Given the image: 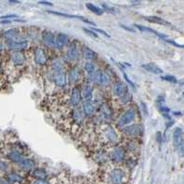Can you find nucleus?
Masks as SVG:
<instances>
[{
  "label": "nucleus",
  "mask_w": 184,
  "mask_h": 184,
  "mask_svg": "<svg viewBox=\"0 0 184 184\" xmlns=\"http://www.w3.org/2000/svg\"><path fill=\"white\" fill-rule=\"evenodd\" d=\"M146 20H148L149 22H152V23H156V24H158V25H163V26H168V27H173L172 24L159 17H156V16H149V17H146L145 18Z\"/></svg>",
  "instance_id": "obj_22"
},
{
  "label": "nucleus",
  "mask_w": 184,
  "mask_h": 184,
  "mask_svg": "<svg viewBox=\"0 0 184 184\" xmlns=\"http://www.w3.org/2000/svg\"><path fill=\"white\" fill-rule=\"evenodd\" d=\"M122 131L127 135L137 136V135H140L142 134L143 128L139 124H132V125H127V126L123 127Z\"/></svg>",
  "instance_id": "obj_9"
},
{
  "label": "nucleus",
  "mask_w": 184,
  "mask_h": 184,
  "mask_svg": "<svg viewBox=\"0 0 184 184\" xmlns=\"http://www.w3.org/2000/svg\"><path fill=\"white\" fill-rule=\"evenodd\" d=\"M173 145L178 151H180L181 155H183V136H182V129L178 127L173 132Z\"/></svg>",
  "instance_id": "obj_4"
},
{
  "label": "nucleus",
  "mask_w": 184,
  "mask_h": 184,
  "mask_svg": "<svg viewBox=\"0 0 184 184\" xmlns=\"http://www.w3.org/2000/svg\"><path fill=\"white\" fill-rule=\"evenodd\" d=\"M20 168H22L23 170H33L35 168V161L31 158H24L18 163Z\"/></svg>",
  "instance_id": "obj_25"
},
{
  "label": "nucleus",
  "mask_w": 184,
  "mask_h": 184,
  "mask_svg": "<svg viewBox=\"0 0 184 184\" xmlns=\"http://www.w3.org/2000/svg\"><path fill=\"white\" fill-rule=\"evenodd\" d=\"M135 116L136 111L134 108H129L120 116V118L117 121V125L119 127H125L135 119Z\"/></svg>",
  "instance_id": "obj_2"
},
{
  "label": "nucleus",
  "mask_w": 184,
  "mask_h": 184,
  "mask_svg": "<svg viewBox=\"0 0 184 184\" xmlns=\"http://www.w3.org/2000/svg\"><path fill=\"white\" fill-rule=\"evenodd\" d=\"M33 56H34V61H35L36 65H38V66H43L48 62V55H47L45 50L42 47H37L34 49Z\"/></svg>",
  "instance_id": "obj_5"
},
{
  "label": "nucleus",
  "mask_w": 184,
  "mask_h": 184,
  "mask_svg": "<svg viewBox=\"0 0 184 184\" xmlns=\"http://www.w3.org/2000/svg\"><path fill=\"white\" fill-rule=\"evenodd\" d=\"M81 76H82V73H81V70L79 69V67L78 66H74L71 68V70L69 71V74H68V79L71 83H78L80 78H81Z\"/></svg>",
  "instance_id": "obj_16"
},
{
  "label": "nucleus",
  "mask_w": 184,
  "mask_h": 184,
  "mask_svg": "<svg viewBox=\"0 0 184 184\" xmlns=\"http://www.w3.org/2000/svg\"><path fill=\"white\" fill-rule=\"evenodd\" d=\"M93 78H95L96 81H98L100 85H102V86H104V87L110 85V76H109L107 73H105V72L97 71Z\"/></svg>",
  "instance_id": "obj_12"
},
{
  "label": "nucleus",
  "mask_w": 184,
  "mask_h": 184,
  "mask_svg": "<svg viewBox=\"0 0 184 184\" xmlns=\"http://www.w3.org/2000/svg\"><path fill=\"white\" fill-rule=\"evenodd\" d=\"M10 58L12 63L17 66H21L26 63V57L21 52H13Z\"/></svg>",
  "instance_id": "obj_14"
},
{
  "label": "nucleus",
  "mask_w": 184,
  "mask_h": 184,
  "mask_svg": "<svg viewBox=\"0 0 184 184\" xmlns=\"http://www.w3.org/2000/svg\"><path fill=\"white\" fill-rule=\"evenodd\" d=\"M81 96L85 99V101H90L93 98V88L90 84H84L81 90Z\"/></svg>",
  "instance_id": "obj_20"
},
{
  "label": "nucleus",
  "mask_w": 184,
  "mask_h": 184,
  "mask_svg": "<svg viewBox=\"0 0 184 184\" xmlns=\"http://www.w3.org/2000/svg\"><path fill=\"white\" fill-rule=\"evenodd\" d=\"M102 10L104 12H108V13H111V14H115L118 12V10L114 7H111V6H108L104 4H102Z\"/></svg>",
  "instance_id": "obj_35"
},
{
  "label": "nucleus",
  "mask_w": 184,
  "mask_h": 184,
  "mask_svg": "<svg viewBox=\"0 0 184 184\" xmlns=\"http://www.w3.org/2000/svg\"><path fill=\"white\" fill-rule=\"evenodd\" d=\"M1 19H8V20H14V19H18V16L16 14H8V15H5V16H1L0 18Z\"/></svg>",
  "instance_id": "obj_36"
},
{
  "label": "nucleus",
  "mask_w": 184,
  "mask_h": 184,
  "mask_svg": "<svg viewBox=\"0 0 184 184\" xmlns=\"http://www.w3.org/2000/svg\"><path fill=\"white\" fill-rule=\"evenodd\" d=\"M69 42V38L65 33H59L54 41V47L58 50L66 47Z\"/></svg>",
  "instance_id": "obj_10"
},
{
  "label": "nucleus",
  "mask_w": 184,
  "mask_h": 184,
  "mask_svg": "<svg viewBox=\"0 0 184 184\" xmlns=\"http://www.w3.org/2000/svg\"><path fill=\"white\" fill-rule=\"evenodd\" d=\"M8 168H9V166H8L7 162H6V161H0V170L6 171V170H8Z\"/></svg>",
  "instance_id": "obj_38"
},
{
  "label": "nucleus",
  "mask_w": 184,
  "mask_h": 184,
  "mask_svg": "<svg viewBox=\"0 0 184 184\" xmlns=\"http://www.w3.org/2000/svg\"><path fill=\"white\" fill-rule=\"evenodd\" d=\"M86 6H87L88 9H90L91 12H93V13L96 14V15H102V14L104 13V11L102 10L101 7L93 5L91 3H87V4H86Z\"/></svg>",
  "instance_id": "obj_33"
},
{
  "label": "nucleus",
  "mask_w": 184,
  "mask_h": 184,
  "mask_svg": "<svg viewBox=\"0 0 184 184\" xmlns=\"http://www.w3.org/2000/svg\"><path fill=\"white\" fill-rule=\"evenodd\" d=\"M84 68H85V71L88 73V75L90 77V78H94L96 72H97V67H96V65L92 62H87L84 66Z\"/></svg>",
  "instance_id": "obj_28"
},
{
  "label": "nucleus",
  "mask_w": 184,
  "mask_h": 184,
  "mask_svg": "<svg viewBox=\"0 0 184 184\" xmlns=\"http://www.w3.org/2000/svg\"><path fill=\"white\" fill-rule=\"evenodd\" d=\"M105 137H106V139H107L108 141H110V142H114V141L117 140L118 135H117L115 130H114L112 127L108 126L107 129L105 130Z\"/></svg>",
  "instance_id": "obj_26"
},
{
  "label": "nucleus",
  "mask_w": 184,
  "mask_h": 184,
  "mask_svg": "<svg viewBox=\"0 0 184 184\" xmlns=\"http://www.w3.org/2000/svg\"><path fill=\"white\" fill-rule=\"evenodd\" d=\"M122 73H123V77H124V78H125V80H126V81H127V83H128V84H129V85H131V86H132V87H133V88H135V85H134V82H132V81H131V80H130V78H128V76H127V75H126V74H125V73H124V72H122Z\"/></svg>",
  "instance_id": "obj_40"
},
{
  "label": "nucleus",
  "mask_w": 184,
  "mask_h": 184,
  "mask_svg": "<svg viewBox=\"0 0 184 184\" xmlns=\"http://www.w3.org/2000/svg\"><path fill=\"white\" fill-rule=\"evenodd\" d=\"M4 37L6 41H12L20 37V32L18 29H10L4 32Z\"/></svg>",
  "instance_id": "obj_23"
},
{
  "label": "nucleus",
  "mask_w": 184,
  "mask_h": 184,
  "mask_svg": "<svg viewBox=\"0 0 184 184\" xmlns=\"http://www.w3.org/2000/svg\"><path fill=\"white\" fill-rule=\"evenodd\" d=\"M53 80L54 82V84L59 87V88H63L66 85V74L65 73V71H57V72H54L53 74Z\"/></svg>",
  "instance_id": "obj_8"
},
{
  "label": "nucleus",
  "mask_w": 184,
  "mask_h": 184,
  "mask_svg": "<svg viewBox=\"0 0 184 184\" xmlns=\"http://www.w3.org/2000/svg\"><path fill=\"white\" fill-rule=\"evenodd\" d=\"M83 30H84V31H85L86 33H88V34L90 35L91 37L95 38V39H98V35L97 34V32L93 31L92 30H89V29H87V28H83Z\"/></svg>",
  "instance_id": "obj_37"
},
{
  "label": "nucleus",
  "mask_w": 184,
  "mask_h": 184,
  "mask_svg": "<svg viewBox=\"0 0 184 184\" xmlns=\"http://www.w3.org/2000/svg\"><path fill=\"white\" fill-rule=\"evenodd\" d=\"M42 40L43 44H45L46 46H48V47H54L55 38H54V33L52 31H50V30H44L42 32Z\"/></svg>",
  "instance_id": "obj_13"
},
{
  "label": "nucleus",
  "mask_w": 184,
  "mask_h": 184,
  "mask_svg": "<svg viewBox=\"0 0 184 184\" xmlns=\"http://www.w3.org/2000/svg\"><path fill=\"white\" fill-rule=\"evenodd\" d=\"M157 106L158 108V110L161 111V113L168 119H170V109L166 105L165 103V98L162 96H159L157 99Z\"/></svg>",
  "instance_id": "obj_11"
},
{
  "label": "nucleus",
  "mask_w": 184,
  "mask_h": 184,
  "mask_svg": "<svg viewBox=\"0 0 184 184\" xmlns=\"http://www.w3.org/2000/svg\"><path fill=\"white\" fill-rule=\"evenodd\" d=\"M135 27L139 30H142V31H147V32H151V33H154L155 35H157L158 37L161 38L162 40H167L168 39V36L166 34H163V33H160L158 31H156L155 30L151 29V28H148V27H146V26H143V25H138L136 24Z\"/></svg>",
  "instance_id": "obj_24"
},
{
  "label": "nucleus",
  "mask_w": 184,
  "mask_h": 184,
  "mask_svg": "<svg viewBox=\"0 0 184 184\" xmlns=\"http://www.w3.org/2000/svg\"><path fill=\"white\" fill-rule=\"evenodd\" d=\"M6 45L13 52H20L28 47V41L23 37H19L12 41H6Z\"/></svg>",
  "instance_id": "obj_3"
},
{
  "label": "nucleus",
  "mask_w": 184,
  "mask_h": 184,
  "mask_svg": "<svg viewBox=\"0 0 184 184\" xmlns=\"http://www.w3.org/2000/svg\"><path fill=\"white\" fill-rule=\"evenodd\" d=\"M82 111L84 113L85 116L87 117H91L94 115V113L96 112V108L94 103L91 100L90 101H84L82 104Z\"/></svg>",
  "instance_id": "obj_17"
},
{
  "label": "nucleus",
  "mask_w": 184,
  "mask_h": 184,
  "mask_svg": "<svg viewBox=\"0 0 184 184\" xmlns=\"http://www.w3.org/2000/svg\"><path fill=\"white\" fill-rule=\"evenodd\" d=\"M90 30H92L93 31H95V32H99V33H101V34H103L104 36H106V37H108V38H110V34L108 33V32H106L105 30H100V29H98V28H92V29H90Z\"/></svg>",
  "instance_id": "obj_39"
},
{
  "label": "nucleus",
  "mask_w": 184,
  "mask_h": 184,
  "mask_svg": "<svg viewBox=\"0 0 184 184\" xmlns=\"http://www.w3.org/2000/svg\"><path fill=\"white\" fill-rule=\"evenodd\" d=\"M161 79L162 80H165L167 82H170V83H178V80L177 78L174 77V76H170V75H166V76H162L161 77Z\"/></svg>",
  "instance_id": "obj_34"
},
{
  "label": "nucleus",
  "mask_w": 184,
  "mask_h": 184,
  "mask_svg": "<svg viewBox=\"0 0 184 184\" xmlns=\"http://www.w3.org/2000/svg\"><path fill=\"white\" fill-rule=\"evenodd\" d=\"M7 180H8L9 182H16V183H21V182H23V178H22V176H20L19 174L15 173V172L9 173V174L7 175Z\"/></svg>",
  "instance_id": "obj_32"
},
{
  "label": "nucleus",
  "mask_w": 184,
  "mask_h": 184,
  "mask_svg": "<svg viewBox=\"0 0 184 184\" xmlns=\"http://www.w3.org/2000/svg\"><path fill=\"white\" fill-rule=\"evenodd\" d=\"M7 158L11 161L16 162V163H19L23 159V156L18 151H16V150H13V151L9 152L8 155H7Z\"/></svg>",
  "instance_id": "obj_30"
},
{
  "label": "nucleus",
  "mask_w": 184,
  "mask_h": 184,
  "mask_svg": "<svg viewBox=\"0 0 184 184\" xmlns=\"http://www.w3.org/2000/svg\"><path fill=\"white\" fill-rule=\"evenodd\" d=\"M112 92H113V94L117 98H119L121 99L129 93L127 85H125L122 81H117V82H115L113 84V86H112Z\"/></svg>",
  "instance_id": "obj_7"
},
{
  "label": "nucleus",
  "mask_w": 184,
  "mask_h": 184,
  "mask_svg": "<svg viewBox=\"0 0 184 184\" xmlns=\"http://www.w3.org/2000/svg\"><path fill=\"white\" fill-rule=\"evenodd\" d=\"M52 68L54 72L64 71V62L60 58H54L52 61Z\"/></svg>",
  "instance_id": "obj_29"
},
{
  "label": "nucleus",
  "mask_w": 184,
  "mask_h": 184,
  "mask_svg": "<svg viewBox=\"0 0 184 184\" xmlns=\"http://www.w3.org/2000/svg\"><path fill=\"white\" fill-rule=\"evenodd\" d=\"M142 67L145 70H146V71H148V72H150L152 74H157V75L163 74V70L158 66H157L156 64H153V63L144 64V65H142Z\"/></svg>",
  "instance_id": "obj_21"
},
{
  "label": "nucleus",
  "mask_w": 184,
  "mask_h": 184,
  "mask_svg": "<svg viewBox=\"0 0 184 184\" xmlns=\"http://www.w3.org/2000/svg\"><path fill=\"white\" fill-rule=\"evenodd\" d=\"M66 55L70 60H77L79 57V49L77 42H72L67 49Z\"/></svg>",
  "instance_id": "obj_15"
},
{
  "label": "nucleus",
  "mask_w": 184,
  "mask_h": 184,
  "mask_svg": "<svg viewBox=\"0 0 184 184\" xmlns=\"http://www.w3.org/2000/svg\"><path fill=\"white\" fill-rule=\"evenodd\" d=\"M48 13L50 14H53V15H57V16H61V17H65V18H79L81 20H83L84 22L88 23V24H90V25H95L93 22L90 21L89 19H87L86 18L84 17H81V16H77V15H70V14H66V13H63V12H57V11H52V10H48L47 11Z\"/></svg>",
  "instance_id": "obj_19"
},
{
  "label": "nucleus",
  "mask_w": 184,
  "mask_h": 184,
  "mask_svg": "<svg viewBox=\"0 0 184 184\" xmlns=\"http://www.w3.org/2000/svg\"><path fill=\"white\" fill-rule=\"evenodd\" d=\"M32 176L36 179V180H40V181H45L47 178V172L42 170V169H35L32 171Z\"/></svg>",
  "instance_id": "obj_27"
},
{
  "label": "nucleus",
  "mask_w": 184,
  "mask_h": 184,
  "mask_svg": "<svg viewBox=\"0 0 184 184\" xmlns=\"http://www.w3.org/2000/svg\"><path fill=\"white\" fill-rule=\"evenodd\" d=\"M81 90L78 88H74L70 94V103L73 106H78L81 102Z\"/></svg>",
  "instance_id": "obj_18"
},
{
  "label": "nucleus",
  "mask_w": 184,
  "mask_h": 184,
  "mask_svg": "<svg viewBox=\"0 0 184 184\" xmlns=\"http://www.w3.org/2000/svg\"><path fill=\"white\" fill-rule=\"evenodd\" d=\"M0 184H10L8 182L7 180H5V179H0Z\"/></svg>",
  "instance_id": "obj_43"
},
{
  "label": "nucleus",
  "mask_w": 184,
  "mask_h": 184,
  "mask_svg": "<svg viewBox=\"0 0 184 184\" xmlns=\"http://www.w3.org/2000/svg\"><path fill=\"white\" fill-rule=\"evenodd\" d=\"M9 3H15V4H18V3H19V1H9Z\"/></svg>",
  "instance_id": "obj_44"
},
{
  "label": "nucleus",
  "mask_w": 184,
  "mask_h": 184,
  "mask_svg": "<svg viewBox=\"0 0 184 184\" xmlns=\"http://www.w3.org/2000/svg\"><path fill=\"white\" fill-rule=\"evenodd\" d=\"M83 56L86 60H88V62H91V60H94L98 56V54L92 49H90V48L87 47V48L84 49Z\"/></svg>",
  "instance_id": "obj_31"
},
{
  "label": "nucleus",
  "mask_w": 184,
  "mask_h": 184,
  "mask_svg": "<svg viewBox=\"0 0 184 184\" xmlns=\"http://www.w3.org/2000/svg\"><path fill=\"white\" fill-rule=\"evenodd\" d=\"M39 4H42V5H47V6H53V4L50 3V2H48V1H40Z\"/></svg>",
  "instance_id": "obj_42"
},
{
  "label": "nucleus",
  "mask_w": 184,
  "mask_h": 184,
  "mask_svg": "<svg viewBox=\"0 0 184 184\" xmlns=\"http://www.w3.org/2000/svg\"><path fill=\"white\" fill-rule=\"evenodd\" d=\"M110 159L115 163H121L125 159L126 151L122 146H116L110 152Z\"/></svg>",
  "instance_id": "obj_6"
},
{
  "label": "nucleus",
  "mask_w": 184,
  "mask_h": 184,
  "mask_svg": "<svg viewBox=\"0 0 184 184\" xmlns=\"http://www.w3.org/2000/svg\"><path fill=\"white\" fill-rule=\"evenodd\" d=\"M32 184H50L48 182H46V181H40V180H36V181H34Z\"/></svg>",
  "instance_id": "obj_41"
},
{
  "label": "nucleus",
  "mask_w": 184,
  "mask_h": 184,
  "mask_svg": "<svg viewBox=\"0 0 184 184\" xmlns=\"http://www.w3.org/2000/svg\"><path fill=\"white\" fill-rule=\"evenodd\" d=\"M126 171L122 168H114L109 174V182L110 184H124L126 182Z\"/></svg>",
  "instance_id": "obj_1"
}]
</instances>
